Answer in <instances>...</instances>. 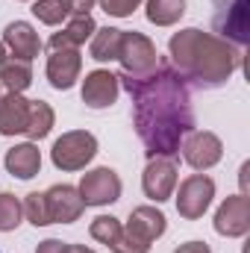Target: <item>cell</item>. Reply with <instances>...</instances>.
<instances>
[{"instance_id":"23","label":"cell","mask_w":250,"mask_h":253,"mask_svg":"<svg viewBox=\"0 0 250 253\" xmlns=\"http://www.w3.org/2000/svg\"><path fill=\"white\" fill-rule=\"evenodd\" d=\"M21 215H24V206L18 203V197L9 191H0V233H12L21 224Z\"/></svg>"},{"instance_id":"8","label":"cell","mask_w":250,"mask_h":253,"mask_svg":"<svg viewBox=\"0 0 250 253\" xmlns=\"http://www.w3.org/2000/svg\"><path fill=\"white\" fill-rule=\"evenodd\" d=\"M221 153H224V144L215 132H206V129H197L191 132L186 141H183V156L194 171H206L212 165L221 162Z\"/></svg>"},{"instance_id":"2","label":"cell","mask_w":250,"mask_h":253,"mask_svg":"<svg viewBox=\"0 0 250 253\" xmlns=\"http://www.w3.org/2000/svg\"><path fill=\"white\" fill-rule=\"evenodd\" d=\"M168 47H171L174 65L180 68V77L194 80L197 85H206V88L221 85L236 68V56L230 44L200 30L177 33Z\"/></svg>"},{"instance_id":"5","label":"cell","mask_w":250,"mask_h":253,"mask_svg":"<svg viewBox=\"0 0 250 253\" xmlns=\"http://www.w3.org/2000/svg\"><path fill=\"white\" fill-rule=\"evenodd\" d=\"M215 197V183L212 177L206 174H191L188 180L180 183V191H177V212L186 218V221H197L203 218V212L209 209Z\"/></svg>"},{"instance_id":"29","label":"cell","mask_w":250,"mask_h":253,"mask_svg":"<svg viewBox=\"0 0 250 253\" xmlns=\"http://www.w3.org/2000/svg\"><path fill=\"white\" fill-rule=\"evenodd\" d=\"M68 253H94V251L85 248V245H68Z\"/></svg>"},{"instance_id":"25","label":"cell","mask_w":250,"mask_h":253,"mask_svg":"<svg viewBox=\"0 0 250 253\" xmlns=\"http://www.w3.org/2000/svg\"><path fill=\"white\" fill-rule=\"evenodd\" d=\"M24 215L33 227H47L50 215H47V203H44V191H30L24 200Z\"/></svg>"},{"instance_id":"16","label":"cell","mask_w":250,"mask_h":253,"mask_svg":"<svg viewBox=\"0 0 250 253\" xmlns=\"http://www.w3.org/2000/svg\"><path fill=\"white\" fill-rule=\"evenodd\" d=\"M165 215L159 212V209H153V206H138V209H132L129 212V221H126V230L135 236V239H141V242H147V245H153L162 233H165Z\"/></svg>"},{"instance_id":"7","label":"cell","mask_w":250,"mask_h":253,"mask_svg":"<svg viewBox=\"0 0 250 253\" xmlns=\"http://www.w3.org/2000/svg\"><path fill=\"white\" fill-rule=\"evenodd\" d=\"M141 189L156 203L168 200L177 189V162L171 156H150L144 177H141Z\"/></svg>"},{"instance_id":"26","label":"cell","mask_w":250,"mask_h":253,"mask_svg":"<svg viewBox=\"0 0 250 253\" xmlns=\"http://www.w3.org/2000/svg\"><path fill=\"white\" fill-rule=\"evenodd\" d=\"M100 3V9L106 12V15H112V18H126V15H132V9L141 3V0H97Z\"/></svg>"},{"instance_id":"22","label":"cell","mask_w":250,"mask_h":253,"mask_svg":"<svg viewBox=\"0 0 250 253\" xmlns=\"http://www.w3.org/2000/svg\"><path fill=\"white\" fill-rule=\"evenodd\" d=\"M186 0H147V21L156 27H171L183 18Z\"/></svg>"},{"instance_id":"14","label":"cell","mask_w":250,"mask_h":253,"mask_svg":"<svg viewBox=\"0 0 250 253\" xmlns=\"http://www.w3.org/2000/svg\"><path fill=\"white\" fill-rule=\"evenodd\" d=\"M94 6V0H36L33 3V15L47 24V27H56L68 18H77V15H88Z\"/></svg>"},{"instance_id":"1","label":"cell","mask_w":250,"mask_h":253,"mask_svg":"<svg viewBox=\"0 0 250 253\" xmlns=\"http://www.w3.org/2000/svg\"><path fill=\"white\" fill-rule=\"evenodd\" d=\"M135 100V129L147 147V156H174L180 150V138L191 132L194 115L188 106V91L183 77L156 65L147 77H118Z\"/></svg>"},{"instance_id":"3","label":"cell","mask_w":250,"mask_h":253,"mask_svg":"<svg viewBox=\"0 0 250 253\" xmlns=\"http://www.w3.org/2000/svg\"><path fill=\"white\" fill-rule=\"evenodd\" d=\"M97 156V138L85 129H71L62 138H56L50 159L62 171H83L91 159Z\"/></svg>"},{"instance_id":"10","label":"cell","mask_w":250,"mask_h":253,"mask_svg":"<svg viewBox=\"0 0 250 253\" xmlns=\"http://www.w3.org/2000/svg\"><path fill=\"white\" fill-rule=\"evenodd\" d=\"M44 203H47L50 224H74L85 209L80 191L74 186H50L44 191Z\"/></svg>"},{"instance_id":"19","label":"cell","mask_w":250,"mask_h":253,"mask_svg":"<svg viewBox=\"0 0 250 253\" xmlns=\"http://www.w3.org/2000/svg\"><path fill=\"white\" fill-rule=\"evenodd\" d=\"M121 36H124V30H115V27H100V30H94L91 47H88L91 59H97V62H112V59H118Z\"/></svg>"},{"instance_id":"17","label":"cell","mask_w":250,"mask_h":253,"mask_svg":"<svg viewBox=\"0 0 250 253\" xmlns=\"http://www.w3.org/2000/svg\"><path fill=\"white\" fill-rule=\"evenodd\" d=\"M3 165H6V171H9L12 177H18V180H33V177L39 174V168H42V153H39V147H36L33 141L15 144L12 150H6Z\"/></svg>"},{"instance_id":"24","label":"cell","mask_w":250,"mask_h":253,"mask_svg":"<svg viewBox=\"0 0 250 253\" xmlns=\"http://www.w3.org/2000/svg\"><path fill=\"white\" fill-rule=\"evenodd\" d=\"M121 221L118 218H112V215H100V218H94L91 221V227H88V233H91V239H97V242H103L106 248H112L115 245V239L121 236Z\"/></svg>"},{"instance_id":"20","label":"cell","mask_w":250,"mask_h":253,"mask_svg":"<svg viewBox=\"0 0 250 253\" xmlns=\"http://www.w3.org/2000/svg\"><path fill=\"white\" fill-rule=\"evenodd\" d=\"M30 83H33V68L30 62H21V59H6V62L0 65V85L3 88H9V91H15V94H24L27 88H30Z\"/></svg>"},{"instance_id":"27","label":"cell","mask_w":250,"mask_h":253,"mask_svg":"<svg viewBox=\"0 0 250 253\" xmlns=\"http://www.w3.org/2000/svg\"><path fill=\"white\" fill-rule=\"evenodd\" d=\"M36 253H68V245L59 242V239H47V242L39 245V251Z\"/></svg>"},{"instance_id":"18","label":"cell","mask_w":250,"mask_h":253,"mask_svg":"<svg viewBox=\"0 0 250 253\" xmlns=\"http://www.w3.org/2000/svg\"><path fill=\"white\" fill-rule=\"evenodd\" d=\"M94 30H97V24H94L91 15H77V18L68 21V27L62 33L50 36V50H77L80 44H85L94 36Z\"/></svg>"},{"instance_id":"11","label":"cell","mask_w":250,"mask_h":253,"mask_svg":"<svg viewBox=\"0 0 250 253\" xmlns=\"http://www.w3.org/2000/svg\"><path fill=\"white\" fill-rule=\"evenodd\" d=\"M250 227V203L245 194H233L221 203L218 215H215V230L227 239L245 236Z\"/></svg>"},{"instance_id":"12","label":"cell","mask_w":250,"mask_h":253,"mask_svg":"<svg viewBox=\"0 0 250 253\" xmlns=\"http://www.w3.org/2000/svg\"><path fill=\"white\" fill-rule=\"evenodd\" d=\"M0 42L6 44V50H12V56L21 59V62H33V59L39 56V50H42V39H39V33H36L27 21H12V24H6Z\"/></svg>"},{"instance_id":"15","label":"cell","mask_w":250,"mask_h":253,"mask_svg":"<svg viewBox=\"0 0 250 253\" xmlns=\"http://www.w3.org/2000/svg\"><path fill=\"white\" fill-rule=\"evenodd\" d=\"M30 124V100L24 94H3L0 97V135H18Z\"/></svg>"},{"instance_id":"30","label":"cell","mask_w":250,"mask_h":253,"mask_svg":"<svg viewBox=\"0 0 250 253\" xmlns=\"http://www.w3.org/2000/svg\"><path fill=\"white\" fill-rule=\"evenodd\" d=\"M6 59H9V53H6V44H3V42H0V65L6 62Z\"/></svg>"},{"instance_id":"31","label":"cell","mask_w":250,"mask_h":253,"mask_svg":"<svg viewBox=\"0 0 250 253\" xmlns=\"http://www.w3.org/2000/svg\"><path fill=\"white\" fill-rule=\"evenodd\" d=\"M0 97H3V85H0Z\"/></svg>"},{"instance_id":"4","label":"cell","mask_w":250,"mask_h":253,"mask_svg":"<svg viewBox=\"0 0 250 253\" xmlns=\"http://www.w3.org/2000/svg\"><path fill=\"white\" fill-rule=\"evenodd\" d=\"M118 62L124 68V77H147V74H153L156 71V44L147 39V36H141V33H124L121 36V50H118Z\"/></svg>"},{"instance_id":"28","label":"cell","mask_w":250,"mask_h":253,"mask_svg":"<svg viewBox=\"0 0 250 253\" xmlns=\"http://www.w3.org/2000/svg\"><path fill=\"white\" fill-rule=\"evenodd\" d=\"M174 253H212V248L206 242H188V245H180Z\"/></svg>"},{"instance_id":"9","label":"cell","mask_w":250,"mask_h":253,"mask_svg":"<svg viewBox=\"0 0 250 253\" xmlns=\"http://www.w3.org/2000/svg\"><path fill=\"white\" fill-rule=\"evenodd\" d=\"M118 91H121V83L112 71L106 68H97L91 74H85L83 80V103L91 106V109H106L118 100Z\"/></svg>"},{"instance_id":"13","label":"cell","mask_w":250,"mask_h":253,"mask_svg":"<svg viewBox=\"0 0 250 253\" xmlns=\"http://www.w3.org/2000/svg\"><path fill=\"white\" fill-rule=\"evenodd\" d=\"M80 68H83L80 50H50V56H47V80H50L53 88L68 91L80 80Z\"/></svg>"},{"instance_id":"21","label":"cell","mask_w":250,"mask_h":253,"mask_svg":"<svg viewBox=\"0 0 250 253\" xmlns=\"http://www.w3.org/2000/svg\"><path fill=\"white\" fill-rule=\"evenodd\" d=\"M53 121H56V115H53L50 103H44V100H30V124L24 129V135H30L33 141H39V138H44V135L53 129Z\"/></svg>"},{"instance_id":"6","label":"cell","mask_w":250,"mask_h":253,"mask_svg":"<svg viewBox=\"0 0 250 253\" xmlns=\"http://www.w3.org/2000/svg\"><path fill=\"white\" fill-rule=\"evenodd\" d=\"M77 191L85 206H106L121 197V177L112 168H94V171L83 174Z\"/></svg>"}]
</instances>
